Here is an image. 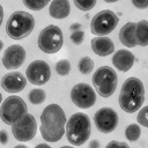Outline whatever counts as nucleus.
Instances as JSON below:
<instances>
[{
  "label": "nucleus",
  "instance_id": "nucleus-1",
  "mask_svg": "<svg viewBox=\"0 0 148 148\" xmlns=\"http://www.w3.org/2000/svg\"><path fill=\"white\" fill-rule=\"evenodd\" d=\"M66 114L58 104H49L40 114V134L46 142H57L65 134Z\"/></svg>",
  "mask_w": 148,
  "mask_h": 148
},
{
  "label": "nucleus",
  "instance_id": "nucleus-2",
  "mask_svg": "<svg viewBox=\"0 0 148 148\" xmlns=\"http://www.w3.org/2000/svg\"><path fill=\"white\" fill-rule=\"evenodd\" d=\"M119 105L127 113H134L142 108L145 102V87L140 79L128 77L121 86Z\"/></svg>",
  "mask_w": 148,
  "mask_h": 148
},
{
  "label": "nucleus",
  "instance_id": "nucleus-3",
  "mask_svg": "<svg viewBox=\"0 0 148 148\" xmlns=\"http://www.w3.org/2000/svg\"><path fill=\"white\" fill-rule=\"evenodd\" d=\"M66 138L73 146H81L88 141L91 134V123L88 114L76 112L66 121Z\"/></svg>",
  "mask_w": 148,
  "mask_h": 148
},
{
  "label": "nucleus",
  "instance_id": "nucleus-4",
  "mask_svg": "<svg viewBox=\"0 0 148 148\" xmlns=\"http://www.w3.org/2000/svg\"><path fill=\"white\" fill-rule=\"evenodd\" d=\"M35 28V18L31 14L23 10H17L10 14L6 23V34L15 40L28 37Z\"/></svg>",
  "mask_w": 148,
  "mask_h": 148
},
{
  "label": "nucleus",
  "instance_id": "nucleus-5",
  "mask_svg": "<svg viewBox=\"0 0 148 148\" xmlns=\"http://www.w3.org/2000/svg\"><path fill=\"white\" fill-rule=\"evenodd\" d=\"M92 84L95 92H98L102 97L108 98L113 95L118 84V76L113 68L110 66H101L92 74Z\"/></svg>",
  "mask_w": 148,
  "mask_h": 148
},
{
  "label": "nucleus",
  "instance_id": "nucleus-6",
  "mask_svg": "<svg viewBox=\"0 0 148 148\" xmlns=\"http://www.w3.org/2000/svg\"><path fill=\"white\" fill-rule=\"evenodd\" d=\"M28 111L25 102L16 95L8 96L0 106V118L7 125H14Z\"/></svg>",
  "mask_w": 148,
  "mask_h": 148
},
{
  "label": "nucleus",
  "instance_id": "nucleus-7",
  "mask_svg": "<svg viewBox=\"0 0 148 148\" xmlns=\"http://www.w3.org/2000/svg\"><path fill=\"white\" fill-rule=\"evenodd\" d=\"M64 44L61 29L56 24L46 25L38 36V47L40 51L52 54L57 53Z\"/></svg>",
  "mask_w": 148,
  "mask_h": 148
},
{
  "label": "nucleus",
  "instance_id": "nucleus-8",
  "mask_svg": "<svg viewBox=\"0 0 148 148\" xmlns=\"http://www.w3.org/2000/svg\"><path fill=\"white\" fill-rule=\"evenodd\" d=\"M118 16L110 9H104L95 14L90 21V31L99 37L109 35L118 24Z\"/></svg>",
  "mask_w": 148,
  "mask_h": 148
},
{
  "label": "nucleus",
  "instance_id": "nucleus-9",
  "mask_svg": "<svg viewBox=\"0 0 148 148\" xmlns=\"http://www.w3.org/2000/svg\"><path fill=\"white\" fill-rule=\"evenodd\" d=\"M71 99L79 109H89L96 103V92L88 83H76L71 90Z\"/></svg>",
  "mask_w": 148,
  "mask_h": 148
},
{
  "label": "nucleus",
  "instance_id": "nucleus-10",
  "mask_svg": "<svg viewBox=\"0 0 148 148\" xmlns=\"http://www.w3.org/2000/svg\"><path fill=\"white\" fill-rule=\"evenodd\" d=\"M12 133L18 141L25 142L35 138L37 133V123L31 113H25L18 121L12 125Z\"/></svg>",
  "mask_w": 148,
  "mask_h": 148
},
{
  "label": "nucleus",
  "instance_id": "nucleus-11",
  "mask_svg": "<svg viewBox=\"0 0 148 148\" xmlns=\"http://www.w3.org/2000/svg\"><path fill=\"white\" fill-rule=\"evenodd\" d=\"M94 123H95L96 128L101 133L109 134L113 132L116 127L118 126L119 117H118V113L113 109L109 106H104V108L98 109L95 112Z\"/></svg>",
  "mask_w": 148,
  "mask_h": 148
},
{
  "label": "nucleus",
  "instance_id": "nucleus-12",
  "mask_svg": "<svg viewBox=\"0 0 148 148\" xmlns=\"http://www.w3.org/2000/svg\"><path fill=\"white\" fill-rule=\"evenodd\" d=\"M51 77V68L44 60H34L25 69V79L34 86H43Z\"/></svg>",
  "mask_w": 148,
  "mask_h": 148
},
{
  "label": "nucleus",
  "instance_id": "nucleus-13",
  "mask_svg": "<svg viewBox=\"0 0 148 148\" xmlns=\"http://www.w3.org/2000/svg\"><path fill=\"white\" fill-rule=\"evenodd\" d=\"M25 60V50L18 44H13L7 47L2 56V65L6 69H17Z\"/></svg>",
  "mask_w": 148,
  "mask_h": 148
},
{
  "label": "nucleus",
  "instance_id": "nucleus-14",
  "mask_svg": "<svg viewBox=\"0 0 148 148\" xmlns=\"http://www.w3.org/2000/svg\"><path fill=\"white\" fill-rule=\"evenodd\" d=\"M27 79L20 72H9L1 79V87L7 92H20L25 88Z\"/></svg>",
  "mask_w": 148,
  "mask_h": 148
},
{
  "label": "nucleus",
  "instance_id": "nucleus-15",
  "mask_svg": "<svg viewBox=\"0 0 148 148\" xmlns=\"http://www.w3.org/2000/svg\"><path fill=\"white\" fill-rule=\"evenodd\" d=\"M134 61H135V57H134L133 52H131L130 50H126V49L118 50L117 52H114V54L112 57L113 66L120 72L130 71L132 68Z\"/></svg>",
  "mask_w": 148,
  "mask_h": 148
},
{
  "label": "nucleus",
  "instance_id": "nucleus-16",
  "mask_svg": "<svg viewBox=\"0 0 148 148\" xmlns=\"http://www.w3.org/2000/svg\"><path fill=\"white\" fill-rule=\"evenodd\" d=\"M90 44L92 51L99 57H106L114 52V43L109 37H95Z\"/></svg>",
  "mask_w": 148,
  "mask_h": 148
},
{
  "label": "nucleus",
  "instance_id": "nucleus-17",
  "mask_svg": "<svg viewBox=\"0 0 148 148\" xmlns=\"http://www.w3.org/2000/svg\"><path fill=\"white\" fill-rule=\"evenodd\" d=\"M71 5L68 0H53L49 7V14L53 18L62 20L69 15Z\"/></svg>",
  "mask_w": 148,
  "mask_h": 148
},
{
  "label": "nucleus",
  "instance_id": "nucleus-18",
  "mask_svg": "<svg viewBox=\"0 0 148 148\" xmlns=\"http://www.w3.org/2000/svg\"><path fill=\"white\" fill-rule=\"evenodd\" d=\"M119 40L126 47H135V22H127L119 31Z\"/></svg>",
  "mask_w": 148,
  "mask_h": 148
},
{
  "label": "nucleus",
  "instance_id": "nucleus-19",
  "mask_svg": "<svg viewBox=\"0 0 148 148\" xmlns=\"http://www.w3.org/2000/svg\"><path fill=\"white\" fill-rule=\"evenodd\" d=\"M135 40L139 46L148 45V22L146 20L135 23Z\"/></svg>",
  "mask_w": 148,
  "mask_h": 148
},
{
  "label": "nucleus",
  "instance_id": "nucleus-20",
  "mask_svg": "<svg viewBox=\"0 0 148 148\" xmlns=\"http://www.w3.org/2000/svg\"><path fill=\"white\" fill-rule=\"evenodd\" d=\"M77 67H79V72L83 75H88L92 72L94 69V61L90 57L88 56H84L82 58H80L79 60V64H77Z\"/></svg>",
  "mask_w": 148,
  "mask_h": 148
},
{
  "label": "nucleus",
  "instance_id": "nucleus-21",
  "mask_svg": "<svg viewBox=\"0 0 148 148\" xmlns=\"http://www.w3.org/2000/svg\"><path fill=\"white\" fill-rule=\"evenodd\" d=\"M29 101L31 104L34 105H39L42 103H44L45 98H46V92L44 89L40 88H36V89H31L29 92Z\"/></svg>",
  "mask_w": 148,
  "mask_h": 148
},
{
  "label": "nucleus",
  "instance_id": "nucleus-22",
  "mask_svg": "<svg viewBox=\"0 0 148 148\" xmlns=\"http://www.w3.org/2000/svg\"><path fill=\"white\" fill-rule=\"evenodd\" d=\"M125 136L127 140L135 142L141 136V127L138 124H131L125 128Z\"/></svg>",
  "mask_w": 148,
  "mask_h": 148
},
{
  "label": "nucleus",
  "instance_id": "nucleus-23",
  "mask_svg": "<svg viewBox=\"0 0 148 148\" xmlns=\"http://www.w3.org/2000/svg\"><path fill=\"white\" fill-rule=\"evenodd\" d=\"M54 68H56V72H57L58 75L66 76L71 72V62L67 59H60V60L57 61Z\"/></svg>",
  "mask_w": 148,
  "mask_h": 148
},
{
  "label": "nucleus",
  "instance_id": "nucleus-24",
  "mask_svg": "<svg viewBox=\"0 0 148 148\" xmlns=\"http://www.w3.org/2000/svg\"><path fill=\"white\" fill-rule=\"evenodd\" d=\"M49 0H23V5L31 10H40L46 7Z\"/></svg>",
  "mask_w": 148,
  "mask_h": 148
},
{
  "label": "nucleus",
  "instance_id": "nucleus-25",
  "mask_svg": "<svg viewBox=\"0 0 148 148\" xmlns=\"http://www.w3.org/2000/svg\"><path fill=\"white\" fill-rule=\"evenodd\" d=\"M147 113H148V106L145 105L142 106L140 110H139V113L136 116V120H138V125L140 126H143V127H148V117H147Z\"/></svg>",
  "mask_w": 148,
  "mask_h": 148
},
{
  "label": "nucleus",
  "instance_id": "nucleus-26",
  "mask_svg": "<svg viewBox=\"0 0 148 148\" xmlns=\"http://www.w3.org/2000/svg\"><path fill=\"white\" fill-rule=\"evenodd\" d=\"M74 5L80 9V10H90L95 7L96 5V0H87V1H83V0H75L74 1Z\"/></svg>",
  "mask_w": 148,
  "mask_h": 148
},
{
  "label": "nucleus",
  "instance_id": "nucleus-27",
  "mask_svg": "<svg viewBox=\"0 0 148 148\" xmlns=\"http://www.w3.org/2000/svg\"><path fill=\"white\" fill-rule=\"evenodd\" d=\"M69 38H71L72 43H74L75 45H80L84 40V31H82V30L74 31V32L71 34V37Z\"/></svg>",
  "mask_w": 148,
  "mask_h": 148
},
{
  "label": "nucleus",
  "instance_id": "nucleus-28",
  "mask_svg": "<svg viewBox=\"0 0 148 148\" xmlns=\"http://www.w3.org/2000/svg\"><path fill=\"white\" fill-rule=\"evenodd\" d=\"M105 148H130V146L126 142H121V141H117V140H112L110 141Z\"/></svg>",
  "mask_w": 148,
  "mask_h": 148
},
{
  "label": "nucleus",
  "instance_id": "nucleus-29",
  "mask_svg": "<svg viewBox=\"0 0 148 148\" xmlns=\"http://www.w3.org/2000/svg\"><path fill=\"white\" fill-rule=\"evenodd\" d=\"M132 5L134 6V7H136V8H139V9H146L147 7H148V1L147 0H145V1H142V2H138V1H135V0H132Z\"/></svg>",
  "mask_w": 148,
  "mask_h": 148
},
{
  "label": "nucleus",
  "instance_id": "nucleus-30",
  "mask_svg": "<svg viewBox=\"0 0 148 148\" xmlns=\"http://www.w3.org/2000/svg\"><path fill=\"white\" fill-rule=\"evenodd\" d=\"M7 142H8V133L5 130H2V131H0V143L6 145Z\"/></svg>",
  "mask_w": 148,
  "mask_h": 148
},
{
  "label": "nucleus",
  "instance_id": "nucleus-31",
  "mask_svg": "<svg viewBox=\"0 0 148 148\" xmlns=\"http://www.w3.org/2000/svg\"><path fill=\"white\" fill-rule=\"evenodd\" d=\"M81 28H82V24H81V23H79V22H75V23L71 24L69 30H71L72 32H74V31H79V30H81Z\"/></svg>",
  "mask_w": 148,
  "mask_h": 148
},
{
  "label": "nucleus",
  "instance_id": "nucleus-32",
  "mask_svg": "<svg viewBox=\"0 0 148 148\" xmlns=\"http://www.w3.org/2000/svg\"><path fill=\"white\" fill-rule=\"evenodd\" d=\"M89 148H101V142L98 140H91L89 142Z\"/></svg>",
  "mask_w": 148,
  "mask_h": 148
},
{
  "label": "nucleus",
  "instance_id": "nucleus-33",
  "mask_svg": "<svg viewBox=\"0 0 148 148\" xmlns=\"http://www.w3.org/2000/svg\"><path fill=\"white\" fill-rule=\"evenodd\" d=\"M35 148H52L51 146H49L47 143H38Z\"/></svg>",
  "mask_w": 148,
  "mask_h": 148
},
{
  "label": "nucleus",
  "instance_id": "nucleus-34",
  "mask_svg": "<svg viewBox=\"0 0 148 148\" xmlns=\"http://www.w3.org/2000/svg\"><path fill=\"white\" fill-rule=\"evenodd\" d=\"M2 20H3V8H2V6L0 5V25H1V23H2Z\"/></svg>",
  "mask_w": 148,
  "mask_h": 148
},
{
  "label": "nucleus",
  "instance_id": "nucleus-35",
  "mask_svg": "<svg viewBox=\"0 0 148 148\" xmlns=\"http://www.w3.org/2000/svg\"><path fill=\"white\" fill-rule=\"evenodd\" d=\"M13 148H28V147L24 146V145H17V146H15V147H13Z\"/></svg>",
  "mask_w": 148,
  "mask_h": 148
},
{
  "label": "nucleus",
  "instance_id": "nucleus-36",
  "mask_svg": "<svg viewBox=\"0 0 148 148\" xmlns=\"http://www.w3.org/2000/svg\"><path fill=\"white\" fill-rule=\"evenodd\" d=\"M2 49H3V42H2L1 39H0V51H1Z\"/></svg>",
  "mask_w": 148,
  "mask_h": 148
},
{
  "label": "nucleus",
  "instance_id": "nucleus-37",
  "mask_svg": "<svg viewBox=\"0 0 148 148\" xmlns=\"http://www.w3.org/2000/svg\"><path fill=\"white\" fill-rule=\"evenodd\" d=\"M60 148H74L73 146H62V147H60Z\"/></svg>",
  "mask_w": 148,
  "mask_h": 148
},
{
  "label": "nucleus",
  "instance_id": "nucleus-38",
  "mask_svg": "<svg viewBox=\"0 0 148 148\" xmlns=\"http://www.w3.org/2000/svg\"><path fill=\"white\" fill-rule=\"evenodd\" d=\"M116 0H105V2H114Z\"/></svg>",
  "mask_w": 148,
  "mask_h": 148
},
{
  "label": "nucleus",
  "instance_id": "nucleus-39",
  "mask_svg": "<svg viewBox=\"0 0 148 148\" xmlns=\"http://www.w3.org/2000/svg\"><path fill=\"white\" fill-rule=\"evenodd\" d=\"M1 103H2V95L0 94V104H1Z\"/></svg>",
  "mask_w": 148,
  "mask_h": 148
}]
</instances>
